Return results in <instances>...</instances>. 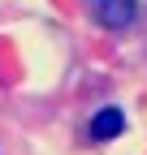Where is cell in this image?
<instances>
[{
  "instance_id": "1",
  "label": "cell",
  "mask_w": 147,
  "mask_h": 155,
  "mask_svg": "<svg viewBox=\"0 0 147 155\" xmlns=\"http://www.w3.org/2000/svg\"><path fill=\"white\" fill-rule=\"evenodd\" d=\"M91 17L108 30H121L134 22V0H91Z\"/></svg>"
},
{
  "instance_id": "2",
  "label": "cell",
  "mask_w": 147,
  "mask_h": 155,
  "mask_svg": "<svg viewBox=\"0 0 147 155\" xmlns=\"http://www.w3.org/2000/svg\"><path fill=\"white\" fill-rule=\"evenodd\" d=\"M121 129H125V116H121V108H100L95 116H91V138H95V142L117 138Z\"/></svg>"
}]
</instances>
